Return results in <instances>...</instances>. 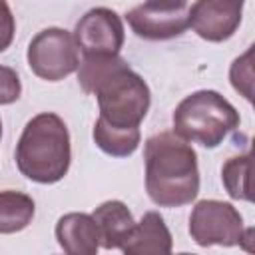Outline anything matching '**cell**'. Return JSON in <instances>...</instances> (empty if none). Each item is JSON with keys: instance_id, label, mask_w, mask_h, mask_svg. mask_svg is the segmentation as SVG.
I'll list each match as a JSON object with an SVG mask.
<instances>
[{"instance_id": "7c38bea8", "label": "cell", "mask_w": 255, "mask_h": 255, "mask_svg": "<svg viewBox=\"0 0 255 255\" xmlns=\"http://www.w3.org/2000/svg\"><path fill=\"white\" fill-rule=\"evenodd\" d=\"M92 217L98 225L100 247L104 249H122V245L126 243L135 225L131 211L120 199L104 201L94 209Z\"/></svg>"}, {"instance_id": "6da1fadb", "label": "cell", "mask_w": 255, "mask_h": 255, "mask_svg": "<svg viewBox=\"0 0 255 255\" xmlns=\"http://www.w3.org/2000/svg\"><path fill=\"white\" fill-rule=\"evenodd\" d=\"M78 82L86 94H94L100 108L96 122L118 129H139L147 116L151 94L145 80L120 56H84L78 66Z\"/></svg>"}, {"instance_id": "ba28073f", "label": "cell", "mask_w": 255, "mask_h": 255, "mask_svg": "<svg viewBox=\"0 0 255 255\" xmlns=\"http://www.w3.org/2000/svg\"><path fill=\"white\" fill-rule=\"evenodd\" d=\"M245 0H195L187 8V22L191 30L207 42L229 40L239 24L243 14Z\"/></svg>"}, {"instance_id": "4fadbf2b", "label": "cell", "mask_w": 255, "mask_h": 255, "mask_svg": "<svg viewBox=\"0 0 255 255\" xmlns=\"http://www.w3.org/2000/svg\"><path fill=\"white\" fill-rule=\"evenodd\" d=\"M36 213L34 199L22 191H0V233L10 235L26 229Z\"/></svg>"}, {"instance_id": "5bb4252c", "label": "cell", "mask_w": 255, "mask_h": 255, "mask_svg": "<svg viewBox=\"0 0 255 255\" xmlns=\"http://www.w3.org/2000/svg\"><path fill=\"white\" fill-rule=\"evenodd\" d=\"M94 141L96 145L112 155V157H128L131 155L137 145H139V139H141V133L139 129H118V128H110V126H104L100 122L94 124Z\"/></svg>"}, {"instance_id": "7a4b0ae2", "label": "cell", "mask_w": 255, "mask_h": 255, "mask_svg": "<svg viewBox=\"0 0 255 255\" xmlns=\"http://www.w3.org/2000/svg\"><path fill=\"white\" fill-rule=\"evenodd\" d=\"M145 191L159 207H181L199 193V167L193 147L173 131L147 137L143 147Z\"/></svg>"}, {"instance_id": "8fae6325", "label": "cell", "mask_w": 255, "mask_h": 255, "mask_svg": "<svg viewBox=\"0 0 255 255\" xmlns=\"http://www.w3.org/2000/svg\"><path fill=\"white\" fill-rule=\"evenodd\" d=\"M171 233L163 217L157 211H147L141 221L133 225L122 251L128 255H165L171 251Z\"/></svg>"}, {"instance_id": "52a82bcc", "label": "cell", "mask_w": 255, "mask_h": 255, "mask_svg": "<svg viewBox=\"0 0 255 255\" xmlns=\"http://www.w3.org/2000/svg\"><path fill=\"white\" fill-rule=\"evenodd\" d=\"M124 22L112 8L88 10L74 28V40L84 56H116L124 46Z\"/></svg>"}, {"instance_id": "9c48e42d", "label": "cell", "mask_w": 255, "mask_h": 255, "mask_svg": "<svg viewBox=\"0 0 255 255\" xmlns=\"http://www.w3.org/2000/svg\"><path fill=\"white\" fill-rule=\"evenodd\" d=\"M131 32L143 40H171L181 36L187 28V8H159L151 4H139L126 14Z\"/></svg>"}, {"instance_id": "ffe728a7", "label": "cell", "mask_w": 255, "mask_h": 255, "mask_svg": "<svg viewBox=\"0 0 255 255\" xmlns=\"http://www.w3.org/2000/svg\"><path fill=\"white\" fill-rule=\"evenodd\" d=\"M0 137H2V120H0Z\"/></svg>"}, {"instance_id": "5b68a950", "label": "cell", "mask_w": 255, "mask_h": 255, "mask_svg": "<svg viewBox=\"0 0 255 255\" xmlns=\"http://www.w3.org/2000/svg\"><path fill=\"white\" fill-rule=\"evenodd\" d=\"M28 66L46 82H60L74 74L80 66L74 34L64 28H46L38 32L28 44Z\"/></svg>"}, {"instance_id": "2e32d148", "label": "cell", "mask_w": 255, "mask_h": 255, "mask_svg": "<svg viewBox=\"0 0 255 255\" xmlns=\"http://www.w3.org/2000/svg\"><path fill=\"white\" fill-rule=\"evenodd\" d=\"M251 60H253V46L243 56H239L229 68L231 86L235 88V92H239L249 102L253 98V64H251Z\"/></svg>"}, {"instance_id": "9a60e30c", "label": "cell", "mask_w": 255, "mask_h": 255, "mask_svg": "<svg viewBox=\"0 0 255 255\" xmlns=\"http://www.w3.org/2000/svg\"><path fill=\"white\" fill-rule=\"evenodd\" d=\"M249 167H251V153L229 157L221 167V181L227 193L233 199L251 201V187H249Z\"/></svg>"}, {"instance_id": "ac0fdd59", "label": "cell", "mask_w": 255, "mask_h": 255, "mask_svg": "<svg viewBox=\"0 0 255 255\" xmlns=\"http://www.w3.org/2000/svg\"><path fill=\"white\" fill-rule=\"evenodd\" d=\"M16 32V20L6 0H0V54L12 44Z\"/></svg>"}, {"instance_id": "30bf717a", "label": "cell", "mask_w": 255, "mask_h": 255, "mask_svg": "<svg viewBox=\"0 0 255 255\" xmlns=\"http://www.w3.org/2000/svg\"><path fill=\"white\" fill-rule=\"evenodd\" d=\"M58 245L68 255H96L100 249V233L92 215L66 213L56 223Z\"/></svg>"}, {"instance_id": "277c9868", "label": "cell", "mask_w": 255, "mask_h": 255, "mask_svg": "<svg viewBox=\"0 0 255 255\" xmlns=\"http://www.w3.org/2000/svg\"><path fill=\"white\" fill-rule=\"evenodd\" d=\"M173 133L203 147H217L239 128V112L215 90H199L183 98L173 116Z\"/></svg>"}, {"instance_id": "3957f363", "label": "cell", "mask_w": 255, "mask_h": 255, "mask_svg": "<svg viewBox=\"0 0 255 255\" xmlns=\"http://www.w3.org/2000/svg\"><path fill=\"white\" fill-rule=\"evenodd\" d=\"M70 133L58 114L42 112L22 129L16 143V165L24 177L36 183H56L70 169Z\"/></svg>"}, {"instance_id": "e0dca14e", "label": "cell", "mask_w": 255, "mask_h": 255, "mask_svg": "<svg viewBox=\"0 0 255 255\" xmlns=\"http://www.w3.org/2000/svg\"><path fill=\"white\" fill-rule=\"evenodd\" d=\"M20 94H22V84L18 74L12 68L0 64V106L14 104L20 98Z\"/></svg>"}, {"instance_id": "d6986e66", "label": "cell", "mask_w": 255, "mask_h": 255, "mask_svg": "<svg viewBox=\"0 0 255 255\" xmlns=\"http://www.w3.org/2000/svg\"><path fill=\"white\" fill-rule=\"evenodd\" d=\"M147 4L151 6H159V8H171V10H177V8H187V0H145Z\"/></svg>"}, {"instance_id": "8992f818", "label": "cell", "mask_w": 255, "mask_h": 255, "mask_svg": "<svg viewBox=\"0 0 255 255\" xmlns=\"http://www.w3.org/2000/svg\"><path fill=\"white\" fill-rule=\"evenodd\" d=\"M243 217L227 201L219 199H201L195 203L189 215V235L201 245H223L233 247L243 241Z\"/></svg>"}]
</instances>
